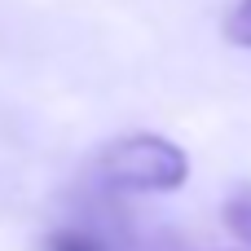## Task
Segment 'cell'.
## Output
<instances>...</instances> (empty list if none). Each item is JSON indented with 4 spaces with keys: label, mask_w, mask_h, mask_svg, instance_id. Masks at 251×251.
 <instances>
[{
    "label": "cell",
    "mask_w": 251,
    "mask_h": 251,
    "mask_svg": "<svg viewBox=\"0 0 251 251\" xmlns=\"http://www.w3.org/2000/svg\"><path fill=\"white\" fill-rule=\"evenodd\" d=\"M44 251H110L101 234L84 229V225H62L44 238Z\"/></svg>",
    "instance_id": "3957f363"
},
{
    "label": "cell",
    "mask_w": 251,
    "mask_h": 251,
    "mask_svg": "<svg viewBox=\"0 0 251 251\" xmlns=\"http://www.w3.org/2000/svg\"><path fill=\"white\" fill-rule=\"evenodd\" d=\"M225 40L238 44V49H251V0H238L225 18Z\"/></svg>",
    "instance_id": "277c9868"
},
{
    "label": "cell",
    "mask_w": 251,
    "mask_h": 251,
    "mask_svg": "<svg viewBox=\"0 0 251 251\" xmlns=\"http://www.w3.org/2000/svg\"><path fill=\"white\" fill-rule=\"evenodd\" d=\"M97 185L115 194H176L190 181V154L159 132H128L97 150Z\"/></svg>",
    "instance_id": "6da1fadb"
},
{
    "label": "cell",
    "mask_w": 251,
    "mask_h": 251,
    "mask_svg": "<svg viewBox=\"0 0 251 251\" xmlns=\"http://www.w3.org/2000/svg\"><path fill=\"white\" fill-rule=\"evenodd\" d=\"M221 216H225V229L243 243V251H251V185H234L229 190Z\"/></svg>",
    "instance_id": "7a4b0ae2"
}]
</instances>
